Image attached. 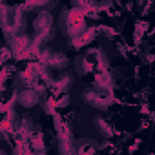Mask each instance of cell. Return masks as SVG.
Listing matches in <instances>:
<instances>
[{"mask_svg": "<svg viewBox=\"0 0 155 155\" xmlns=\"http://www.w3.org/2000/svg\"><path fill=\"white\" fill-rule=\"evenodd\" d=\"M60 24H62V31L68 37H77L81 31L86 29V15L79 9V8H73L69 11H64L60 17Z\"/></svg>", "mask_w": 155, "mask_h": 155, "instance_id": "cell-1", "label": "cell"}, {"mask_svg": "<svg viewBox=\"0 0 155 155\" xmlns=\"http://www.w3.org/2000/svg\"><path fill=\"white\" fill-rule=\"evenodd\" d=\"M82 101L86 104H90L91 108H97V110H108V106L113 102V99L106 91H101V90L97 91L93 88H90L82 93Z\"/></svg>", "mask_w": 155, "mask_h": 155, "instance_id": "cell-2", "label": "cell"}, {"mask_svg": "<svg viewBox=\"0 0 155 155\" xmlns=\"http://www.w3.org/2000/svg\"><path fill=\"white\" fill-rule=\"evenodd\" d=\"M38 62L46 68H53V69H64L68 66V57L58 53V51H51V49H44L38 51Z\"/></svg>", "mask_w": 155, "mask_h": 155, "instance_id": "cell-3", "label": "cell"}, {"mask_svg": "<svg viewBox=\"0 0 155 155\" xmlns=\"http://www.w3.org/2000/svg\"><path fill=\"white\" fill-rule=\"evenodd\" d=\"M9 46H11V53L20 60V58H28L29 57V46H31V38L28 35H15L9 38Z\"/></svg>", "mask_w": 155, "mask_h": 155, "instance_id": "cell-4", "label": "cell"}, {"mask_svg": "<svg viewBox=\"0 0 155 155\" xmlns=\"http://www.w3.org/2000/svg\"><path fill=\"white\" fill-rule=\"evenodd\" d=\"M17 101L24 106V108H33V106H37L38 104V101H40V95L31 88V86H28L24 91H20L18 93V97H17Z\"/></svg>", "mask_w": 155, "mask_h": 155, "instance_id": "cell-5", "label": "cell"}, {"mask_svg": "<svg viewBox=\"0 0 155 155\" xmlns=\"http://www.w3.org/2000/svg\"><path fill=\"white\" fill-rule=\"evenodd\" d=\"M95 88L101 90V91H106V93H110L113 90V79H111V75H110L108 69L99 71L95 75Z\"/></svg>", "mask_w": 155, "mask_h": 155, "instance_id": "cell-6", "label": "cell"}, {"mask_svg": "<svg viewBox=\"0 0 155 155\" xmlns=\"http://www.w3.org/2000/svg\"><path fill=\"white\" fill-rule=\"evenodd\" d=\"M95 35H97V31H95L93 28H86L84 31H81L77 37H73V38H71V46H73V48H77V49H81L82 46L90 44V42L95 38Z\"/></svg>", "mask_w": 155, "mask_h": 155, "instance_id": "cell-7", "label": "cell"}, {"mask_svg": "<svg viewBox=\"0 0 155 155\" xmlns=\"http://www.w3.org/2000/svg\"><path fill=\"white\" fill-rule=\"evenodd\" d=\"M73 84V77L71 75H62L57 82H51V88L55 90V93H62V91H68Z\"/></svg>", "mask_w": 155, "mask_h": 155, "instance_id": "cell-8", "label": "cell"}, {"mask_svg": "<svg viewBox=\"0 0 155 155\" xmlns=\"http://www.w3.org/2000/svg\"><path fill=\"white\" fill-rule=\"evenodd\" d=\"M95 128H97L104 137H111V135H113V128H111L110 122L104 120L102 117H97V119H95Z\"/></svg>", "mask_w": 155, "mask_h": 155, "instance_id": "cell-9", "label": "cell"}, {"mask_svg": "<svg viewBox=\"0 0 155 155\" xmlns=\"http://www.w3.org/2000/svg\"><path fill=\"white\" fill-rule=\"evenodd\" d=\"M95 150H97V146L91 144L90 139H84V140L79 144V148H75V151H79V153H91V151H95Z\"/></svg>", "mask_w": 155, "mask_h": 155, "instance_id": "cell-10", "label": "cell"}, {"mask_svg": "<svg viewBox=\"0 0 155 155\" xmlns=\"http://www.w3.org/2000/svg\"><path fill=\"white\" fill-rule=\"evenodd\" d=\"M55 110H57V102H55V97H49V99H48V102H46V113L53 115V113H55Z\"/></svg>", "mask_w": 155, "mask_h": 155, "instance_id": "cell-11", "label": "cell"}, {"mask_svg": "<svg viewBox=\"0 0 155 155\" xmlns=\"http://www.w3.org/2000/svg\"><path fill=\"white\" fill-rule=\"evenodd\" d=\"M6 79H8V69H0V88L6 82Z\"/></svg>", "mask_w": 155, "mask_h": 155, "instance_id": "cell-12", "label": "cell"}]
</instances>
